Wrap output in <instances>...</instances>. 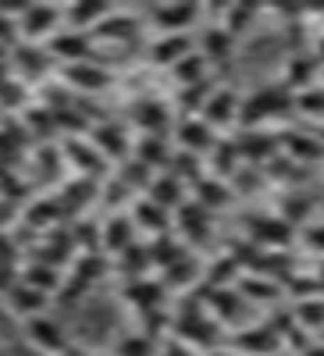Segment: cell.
Returning a JSON list of instances; mask_svg holds the SVG:
<instances>
[{"label": "cell", "mask_w": 324, "mask_h": 356, "mask_svg": "<svg viewBox=\"0 0 324 356\" xmlns=\"http://www.w3.org/2000/svg\"><path fill=\"white\" fill-rule=\"evenodd\" d=\"M136 161H143L146 168L168 164V146H164V139H161V136H146L143 146H139V154H136Z\"/></svg>", "instance_id": "28"}, {"label": "cell", "mask_w": 324, "mask_h": 356, "mask_svg": "<svg viewBox=\"0 0 324 356\" xmlns=\"http://www.w3.org/2000/svg\"><path fill=\"white\" fill-rule=\"evenodd\" d=\"M61 356H90V353H86V349H79V346H72V342H68V349H65Z\"/></svg>", "instance_id": "31"}, {"label": "cell", "mask_w": 324, "mask_h": 356, "mask_svg": "<svg viewBox=\"0 0 324 356\" xmlns=\"http://www.w3.org/2000/svg\"><path fill=\"white\" fill-rule=\"evenodd\" d=\"M196 193H200V207L207 211V207H225L228 203V189L221 186V182H214V178H200V186H196Z\"/></svg>", "instance_id": "26"}, {"label": "cell", "mask_w": 324, "mask_h": 356, "mask_svg": "<svg viewBox=\"0 0 324 356\" xmlns=\"http://www.w3.org/2000/svg\"><path fill=\"white\" fill-rule=\"evenodd\" d=\"M303 246H310L314 253L324 257V225H307L303 228Z\"/></svg>", "instance_id": "30"}, {"label": "cell", "mask_w": 324, "mask_h": 356, "mask_svg": "<svg viewBox=\"0 0 324 356\" xmlns=\"http://www.w3.org/2000/svg\"><path fill=\"white\" fill-rule=\"evenodd\" d=\"M179 143H182V150L186 154H211L214 150V129L203 122V118H186V122L179 125Z\"/></svg>", "instance_id": "10"}, {"label": "cell", "mask_w": 324, "mask_h": 356, "mask_svg": "<svg viewBox=\"0 0 324 356\" xmlns=\"http://www.w3.org/2000/svg\"><path fill=\"white\" fill-rule=\"evenodd\" d=\"M132 228H136V225H132V218H125V214L107 218V225H104V243H107V250H111L114 257L136 243V232H132Z\"/></svg>", "instance_id": "14"}, {"label": "cell", "mask_w": 324, "mask_h": 356, "mask_svg": "<svg viewBox=\"0 0 324 356\" xmlns=\"http://www.w3.org/2000/svg\"><path fill=\"white\" fill-rule=\"evenodd\" d=\"M292 111H303L307 118H324V86H310L303 93H292Z\"/></svg>", "instance_id": "23"}, {"label": "cell", "mask_w": 324, "mask_h": 356, "mask_svg": "<svg viewBox=\"0 0 324 356\" xmlns=\"http://www.w3.org/2000/svg\"><path fill=\"white\" fill-rule=\"evenodd\" d=\"M65 79L75 86V89H104L107 82H111V72L107 68H100L93 57L90 61H79V65H68L65 68Z\"/></svg>", "instance_id": "13"}, {"label": "cell", "mask_w": 324, "mask_h": 356, "mask_svg": "<svg viewBox=\"0 0 324 356\" xmlns=\"http://www.w3.org/2000/svg\"><path fill=\"white\" fill-rule=\"evenodd\" d=\"M8 300H11V307L18 310V317H36L40 310H43V303H47V292H40V289H33L29 282H15L11 289H8Z\"/></svg>", "instance_id": "12"}, {"label": "cell", "mask_w": 324, "mask_h": 356, "mask_svg": "<svg viewBox=\"0 0 324 356\" xmlns=\"http://www.w3.org/2000/svg\"><path fill=\"white\" fill-rule=\"evenodd\" d=\"M232 349L239 356H275L282 349V339L271 332V324H250V328L235 332Z\"/></svg>", "instance_id": "4"}, {"label": "cell", "mask_w": 324, "mask_h": 356, "mask_svg": "<svg viewBox=\"0 0 324 356\" xmlns=\"http://www.w3.org/2000/svg\"><path fill=\"white\" fill-rule=\"evenodd\" d=\"M157 356H203L196 346H189V342H182V339H164L161 346H157Z\"/></svg>", "instance_id": "29"}, {"label": "cell", "mask_w": 324, "mask_h": 356, "mask_svg": "<svg viewBox=\"0 0 324 356\" xmlns=\"http://www.w3.org/2000/svg\"><path fill=\"white\" fill-rule=\"evenodd\" d=\"M132 225H143L146 232L164 235V228H168V211H164L161 203H154L150 196H146V200H139V203H136V211H132Z\"/></svg>", "instance_id": "16"}, {"label": "cell", "mask_w": 324, "mask_h": 356, "mask_svg": "<svg viewBox=\"0 0 324 356\" xmlns=\"http://www.w3.org/2000/svg\"><path fill=\"white\" fill-rule=\"evenodd\" d=\"M139 125H143L146 136H161V132L168 129V107L157 104V100L139 104Z\"/></svg>", "instance_id": "21"}, {"label": "cell", "mask_w": 324, "mask_h": 356, "mask_svg": "<svg viewBox=\"0 0 324 356\" xmlns=\"http://www.w3.org/2000/svg\"><path fill=\"white\" fill-rule=\"evenodd\" d=\"M289 107H292V93L285 86H264V89H257L250 100L239 104V125H243V132L246 129H260L268 118H278Z\"/></svg>", "instance_id": "1"}, {"label": "cell", "mask_w": 324, "mask_h": 356, "mask_svg": "<svg viewBox=\"0 0 324 356\" xmlns=\"http://www.w3.org/2000/svg\"><path fill=\"white\" fill-rule=\"evenodd\" d=\"M15 65L36 75V72H43V68L50 65V57H47L36 43H22V47H18V57H15Z\"/></svg>", "instance_id": "27"}, {"label": "cell", "mask_w": 324, "mask_h": 356, "mask_svg": "<svg viewBox=\"0 0 324 356\" xmlns=\"http://www.w3.org/2000/svg\"><path fill=\"white\" fill-rule=\"evenodd\" d=\"M193 50H196V40H193L189 33H175V36H157L146 54H150V61H154V65H161V68L171 72V68L179 65L182 57H189Z\"/></svg>", "instance_id": "7"}, {"label": "cell", "mask_w": 324, "mask_h": 356, "mask_svg": "<svg viewBox=\"0 0 324 356\" xmlns=\"http://www.w3.org/2000/svg\"><path fill=\"white\" fill-rule=\"evenodd\" d=\"M25 335H29V342H33L36 349H43V353H50V356H61V353L68 349V339H65L61 328H57V321H50V317H43V314H36V317L25 321Z\"/></svg>", "instance_id": "8"}, {"label": "cell", "mask_w": 324, "mask_h": 356, "mask_svg": "<svg viewBox=\"0 0 324 356\" xmlns=\"http://www.w3.org/2000/svg\"><path fill=\"white\" fill-rule=\"evenodd\" d=\"M253 239L268 246H285L292 243V225H285L282 218H260L253 221Z\"/></svg>", "instance_id": "17"}, {"label": "cell", "mask_w": 324, "mask_h": 356, "mask_svg": "<svg viewBox=\"0 0 324 356\" xmlns=\"http://www.w3.org/2000/svg\"><path fill=\"white\" fill-rule=\"evenodd\" d=\"M179 196H182V182H179V178H175L171 171L150 182V200H154V203H161L164 211H168L171 203H179Z\"/></svg>", "instance_id": "22"}, {"label": "cell", "mask_w": 324, "mask_h": 356, "mask_svg": "<svg viewBox=\"0 0 324 356\" xmlns=\"http://www.w3.org/2000/svg\"><path fill=\"white\" fill-rule=\"evenodd\" d=\"M139 29H143V22L139 18H132V15H122V11H111L97 29H93V40H100V43H125V40H136L139 36Z\"/></svg>", "instance_id": "9"}, {"label": "cell", "mask_w": 324, "mask_h": 356, "mask_svg": "<svg viewBox=\"0 0 324 356\" xmlns=\"http://www.w3.org/2000/svg\"><path fill=\"white\" fill-rule=\"evenodd\" d=\"M239 93H235V89H214V93H211V100L207 104H203V111H200V118H203V122H207L214 132L218 129H228L232 122H239Z\"/></svg>", "instance_id": "5"}, {"label": "cell", "mask_w": 324, "mask_h": 356, "mask_svg": "<svg viewBox=\"0 0 324 356\" xmlns=\"http://www.w3.org/2000/svg\"><path fill=\"white\" fill-rule=\"evenodd\" d=\"M171 75L182 82V89H186V86H196V82L207 79V57H203L200 50H193L189 57H182V61L171 68Z\"/></svg>", "instance_id": "19"}, {"label": "cell", "mask_w": 324, "mask_h": 356, "mask_svg": "<svg viewBox=\"0 0 324 356\" xmlns=\"http://www.w3.org/2000/svg\"><path fill=\"white\" fill-rule=\"evenodd\" d=\"M65 154L75 161V168H79L82 175H90L86 168H97V164H100V154H97V146H93V143L82 150V143H79V139H68V143H65Z\"/></svg>", "instance_id": "25"}, {"label": "cell", "mask_w": 324, "mask_h": 356, "mask_svg": "<svg viewBox=\"0 0 324 356\" xmlns=\"http://www.w3.org/2000/svg\"><path fill=\"white\" fill-rule=\"evenodd\" d=\"M47 54L50 57H61L68 65H79V61H90L93 54V36L90 33H75V29H61L47 40Z\"/></svg>", "instance_id": "3"}, {"label": "cell", "mask_w": 324, "mask_h": 356, "mask_svg": "<svg viewBox=\"0 0 324 356\" xmlns=\"http://www.w3.org/2000/svg\"><path fill=\"white\" fill-rule=\"evenodd\" d=\"M93 146H97V154L100 157H114V161H122L129 154V139L122 129H114V125H100L93 132Z\"/></svg>", "instance_id": "15"}, {"label": "cell", "mask_w": 324, "mask_h": 356, "mask_svg": "<svg viewBox=\"0 0 324 356\" xmlns=\"http://www.w3.org/2000/svg\"><path fill=\"white\" fill-rule=\"evenodd\" d=\"M200 54L207 57V65H211V61H225V57H232V36L225 33L221 25H211V33L203 36Z\"/></svg>", "instance_id": "20"}, {"label": "cell", "mask_w": 324, "mask_h": 356, "mask_svg": "<svg viewBox=\"0 0 324 356\" xmlns=\"http://www.w3.org/2000/svg\"><path fill=\"white\" fill-rule=\"evenodd\" d=\"M239 292L250 296V300H278V296H282V285L271 282V278H260V275L253 278V275H250V278L239 282Z\"/></svg>", "instance_id": "24"}, {"label": "cell", "mask_w": 324, "mask_h": 356, "mask_svg": "<svg viewBox=\"0 0 324 356\" xmlns=\"http://www.w3.org/2000/svg\"><path fill=\"white\" fill-rule=\"evenodd\" d=\"M203 356H239V353H235V349L232 353L228 349H211V353H203Z\"/></svg>", "instance_id": "32"}, {"label": "cell", "mask_w": 324, "mask_h": 356, "mask_svg": "<svg viewBox=\"0 0 324 356\" xmlns=\"http://www.w3.org/2000/svg\"><path fill=\"white\" fill-rule=\"evenodd\" d=\"M292 321L300 324L303 332H317L324 328V296H310V300H300L296 303V314H292Z\"/></svg>", "instance_id": "18"}, {"label": "cell", "mask_w": 324, "mask_h": 356, "mask_svg": "<svg viewBox=\"0 0 324 356\" xmlns=\"http://www.w3.org/2000/svg\"><path fill=\"white\" fill-rule=\"evenodd\" d=\"M321 342H324V328H321Z\"/></svg>", "instance_id": "33"}, {"label": "cell", "mask_w": 324, "mask_h": 356, "mask_svg": "<svg viewBox=\"0 0 324 356\" xmlns=\"http://www.w3.org/2000/svg\"><path fill=\"white\" fill-rule=\"evenodd\" d=\"M200 18L196 4H161L150 11V22L157 25L161 36H175V33H189Z\"/></svg>", "instance_id": "6"}, {"label": "cell", "mask_w": 324, "mask_h": 356, "mask_svg": "<svg viewBox=\"0 0 324 356\" xmlns=\"http://www.w3.org/2000/svg\"><path fill=\"white\" fill-rule=\"evenodd\" d=\"M18 33L25 36V43H40L50 40L54 33L65 29V8H54V4H29L18 11Z\"/></svg>", "instance_id": "2"}, {"label": "cell", "mask_w": 324, "mask_h": 356, "mask_svg": "<svg viewBox=\"0 0 324 356\" xmlns=\"http://www.w3.org/2000/svg\"><path fill=\"white\" fill-rule=\"evenodd\" d=\"M282 146H285V154L289 161H324V139L321 136H310V132H285L282 136Z\"/></svg>", "instance_id": "11"}]
</instances>
